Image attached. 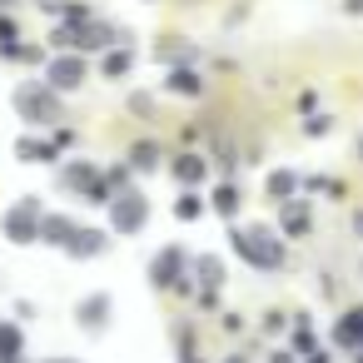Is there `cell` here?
<instances>
[{
    "label": "cell",
    "mask_w": 363,
    "mask_h": 363,
    "mask_svg": "<svg viewBox=\"0 0 363 363\" xmlns=\"http://www.w3.org/2000/svg\"><path fill=\"white\" fill-rule=\"evenodd\" d=\"M234 249H239L249 264H259V269H279V264H284V244H279L269 229H244V234H234Z\"/></svg>",
    "instance_id": "1"
},
{
    "label": "cell",
    "mask_w": 363,
    "mask_h": 363,
    "mask_svg": "<svg viewBox=\"0 0 363 363\" xmlns=\"http://www.w3.org/2000/svg\"><path fill=\"white\" fill-rule=\"evenodd\" d=\"M16 110H21L30 125H50V120H55V95H50V85H21V90H16Z\"/></svg>",
    "instance_id": "2"
},
{
    "label": "cell",
    "mask_w": 363,
    "mask_h": 363,
    "mask_svg": "<svg viewBox=\"0 0 363 363\" xmlns=\"http://www.w3.org/2000/svg\"><path fill=\"white\" fill-rule=\"evenodd\" d=\"M115 204V229H140L145 219H150V204L130 189V194H120V199H110Z\"/></svg>",
    "instance_id": "3"
},
{
    "label": "cell",
    "mask_w": 363,
    "mask_h": 363,
    "mask_svg": "<svg viewBox=\"0 0 363 363\" xmlns=\"http://www.w3.org/2000/svg\"><path fill=\"white\" fill-rule=\"evenodd\" d=\"M35 214H40V204L26 199L16 214H6V234H11L16 244H30V239H35Z\"/></svg>",
    "instance_id": "4"
},
{
    "label": "cell",
    "mask_w": 363,
    "mask_h": 363,
    "mask_svg": "<svg viewBox=\"0 0 363 363\" xmlns=\"http://www.w3.org/2000/svg\"><path fill=\"white\" fill-rule=\"evenodd\" d=\"M80 80H85V60H80V55L50 60V80H45V85H55V90H75Z\"/></svg>",
    "instance_id": "5"
},
{
    "label": "cell",
    "mask_w": 363,
    "mask_h": 363,
    "mask_svg": "<svg viewBox=\"0 0 363 363\" xmlns=\"http://www.w3.org/2000/svg\"><path fill=\"white\" fill-rule=\"evenodd\" d=\"M35 234H40V239H45V244H60V249H65V244H70V234H75V224H70V219H65V214H45V219H40V229H35Z\"/></svg>",
    "instance_id": "6"
},
{
    "label": "cell",
    "mask_w": 363,
    "mask_h": 363,
    "mask_svg": "<svg viewBox=\"0 0 363 363\" xmlns=\"http://www.w3.org/2000/svg\"><path fill=\"white\" fill-rule=\"evenodd\" d=\"M65 249H70L75 259H90V254H100V249H105V234H100V229H75Z\"/></svg>",
    "instance_id": "7"
},
{
    "label": "cell",
    "mask_w": 363,
    "mask_h": 363,
    "mask_svg": "<svg viewBox=\"0 0 363 363\" xmlns=\"http://www.w3.org/2000/svg\"><path fill=\"white\" fill-rule=\"evenodd\" d=\"M179 274H184V254L179 249H164L155 259V284H179Z\"/></svg>",
    "instance_id": "8"
},
{
    "label": "cell",
    "mask_w": 363,
    "mask_h": 363,
    "mask_svg": "<svg viewBox=\"0 0 363 363\" xmlns=\"http://www.w3.org/2000/svg\"><path fill=\"white\" fill-rule=\"evenodd\" d=\"M169 169H174V179H184V184H194V179H204V174H209V164H204L199 155H179Z\"/></svg>",
    "instance_id": "9"
},
{
    "label": "cell",
    "mask_w": 363,
    "mask_h": 363,
    "mask_svg": "<svg viewBox=\"0 0 363 363\" xmlns=\"http://www.w3.org/2000/svg\"><path fill=\"white\" fill-rule=\"evenodd\" d=\"M105 313H110V298H105V294H95V298L80 303V323H85V328H105Z\"/></svg>",
    "instance_id": "10"
},
{
    "label": "cell",
    "mask_w": 363,
    "mask_h": 363,
    "mask_svg": "<svg viewBox=\"0 0 363 363\" xmlns=\"http://www.w3.org/2000/svg\"><path fill=\"white\" fill-rule=\"evenodd\" d=\"M333 338H338V343H363V308L343 313V323L333 328Z\"/></svg>",
    "instance_id": "11"
},
{
    "label": "cell",
    "mask_w": 363,
    "mask_h": 363,
    "mask_svg": "<svg viewBox=\"0 0 363 363\" xmlns=\"http://www.w3.org/2000/svg\"><path fill=\"white\" fill-rule=\"evenodd\" d=\"M169 90H179V95H199L204 85H199L194 70H174V75H169Z\"/></svg>",
    "instance_id": "12"
},
{
    "label": "cell",
    "mask_w": 363,
    "mask_h": 363,
    "mask_svg": "<svg viewBox=\"0 0 363 363\" xmlns=\"http://www.w3.org/2000/svg\"><path fill=\"white\" fill-rule=\"evenodd\" d=\"M21 155H26V160H35V164H45V160H55V145H40V140H21Z\"/></svg>",
    "instance_id": "13"
},
{
    "label": "cell",
    "mask_w": 363,
    "mask_h": 363,
    "mask_svg": "<svg viewBox=\"0 0 363 363\" xmlns=\"http://www.w3.org/2000/svg\"><path fill=\"white\" fill-rule=\"evenodd\" d=\"M214 209H219V214H239V189H234V184L214 189Z\"/></svg>",
    "instance_id": "14"
},
{
    "label": "cell",
    "mask_w": 363,
    "mask_h": 363,
    "mask_svg": "<svg viewBox=\"0 0 363 363\" xmlns=\"http://www.w3.org/2000/svg\"><path fill=\"white\" fill-rule=\"evenodd\" d=\"M284 229H289V234H303V229H308V214H303L298 204H289V199H284Z\"/></svg>",
    "instance_id": "15"
},
{
    "label": "cell",
    "mask_w": 363,
    "mask_h": 363,
    "mask_svg": "<svg viewBox=\"0 0 363 363\" xmlns=\"http://www.w3.org/2000/svg\"><path fill=\"white\" fill-rule=\"evenodd\" d=\"M294 184H298V179H294L289 169H279V174H269V194H274V199H284V194H294Z\"/></svg>",
    "instance_id": "16"
},
{
    "label": "cell",
    "mask_w": 363,
    "mask_h": 363,
    "mask_svg": "<svg viewBox=\"0 0 363 363\" xmlns=\"http://www.w3.org/2000/svg\"><path fill=\"white\" fill-rule=\"evenodd\" d=\"M130 60H135L130 50H115V55L105 60V75H110V80H115V75H125V70H130Z\"/></svg>",
    "instance_id": "17"
},
{
    "label": "cell",
    "mask_w": 363,
    "mask_h": 363,
    "mask_svg": "<svg viewBox=\"0 0 363 363\" xmlns=\"http://www.w3.org/2000/svg\"><path fill=\"white\" fill-rule=\"evenodd\" d=\"M160 164V150L155 145H135V169H155Z\"/></svg>",
    "instance_id": "18"
},
{
    "label": "cell",
    "mask_w": 363,
    "mask_h": 363,
    "mask_svg": "<svg viewBox=\"0 0 363 363\" xmlns=\"http://www.w3.org/2000/svg\"><path fill=\"white\" fill-rule=\"evenodd\" d=\"M199 279H204V284L214 289V284L224 279V264H219V259H199Z\"/></svg>",
    "instance_id": "19"
},
{
    "label": "cell",
    "mask_w": 363,
    "mask_h": 363,
    "mask_svg": "<svg viewBox=\"0 0 363 363\" xmlns=\"http://www.w3.org/2000/svg\"><path fill=\"white\" fill-rule=\"evenodd\" d=\"M21 353V333L16 328H0V358H16Z\"/></svg>",
    "instance_id": "20"
},
{
    "label": "cell",
    "mask_w": 363,
    "mask_h": 363,
    "mask_svg": "<svg viewBox=\"0 0 363 363\" xmlns=\"http://www.w3.org/2000/svg\"><path fill=\"white\" fill-rule=\"evenodd\" d=\"M199 209H204L199 194H184V199H179V219H199Z\"/></svg>",
    "instance_id": "21"
},
{
    "label": "cell",
    "mask_w": 363,
    "mask_h": 363,
    "mask_svg": "<svg viewBox=\"0 0 363 363\" xmlns=\"http://www.w3.org/2000/svg\"><path fill=\"white\" fill-rule=\"evenodd\" d=\"M323 130H333V120H328V115H318V120H308V135H323Z\"/></svg>",
    "instance_id": "22"
},
{
    "label": "cell",
    "mask_w": 363,
    "mask_h": 363,
    "mask_svg": "<svg viewBox=\"0 0 363 363\" xmlns=\"http://www.w3.org/2000/svg\"><path fill=\"white\" fill-rule=\"evenodd\" d=\"M358 155H363V140H358Z\"/></svg>",
    "instance_id": "23"
},
{
    "label": "cell",
    "mask_w": 363,
    "mask_h": 363,
    "mask_svg": "<svg viewBox=\"0 0 363 363\" xmlns=\"http://www.w3.org/2000/svg\"><path fill=\"white\" fill-rule=\"evenodd\" d=\"M55 363H65V358H55Z\"/></svg>",
    "instance_id": "24"
},
{
    "label": "cell",
    "mask_w": 363,
    "mask_h": 363,
    "mask_svg": "<svg viewBox=\"0 0 363 363\" xmlns=\"http://www.w3.org/2000/svg\"><path fill=\"white\" fill-rule=\"evenodd\" d=\"M234 363H239V358H234Z\"/></svg>",
    "instance_id": "25"
}]
</instances>
